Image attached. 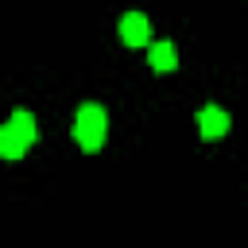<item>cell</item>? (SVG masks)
I'll list each match as a JSON object with an SVG mask.
<instances>
[{"instance_id": "7a4b0ae2", "label": "cell", "mask_w": 248, "mask_h": 248, "mask_svg": "<svg viewBox=\"0 0 248 248\" xmlns=\"http://www.w3.org/2000/svg\"><path fill=\"white\" fill-rule=\"evenodd\" d=\"M105 132H108V116H105V108L93 105V101H85V105L78 108V116H74V140H78V147L97 151V147L105 143Z\"/></svg>"}, {"instance_id": "5b68a950", "label": "cell", "mask_w": 248, "mask_h": 248, "mask_svg": "<svg viewBox=\"0 0 248 248\" xmlns=\"http://www.w3.org/2000/svg\"><path fill=\"white\" fill-rule=\"evenodd\" d=\"M147 62H151V70H174L178 66V50H174V43H167V39H159V43H151V50H147Z\"/></svg>"}, {"instance_id": "6da1fadb", "label": "cell", "mask_w": 248, "mask_h": 248, "mask_svg": "<svg viewBox=\"0 0 248 248\" xmlns=\"http://www.w3.org/2000/svg\"><path fill=\"white\" fill-rule=\"evenodd\" d=\"M35 140H39L35 116H31L27 108H16V112L8 116V124L0 128V155H4V159H19Z\"/></svg>"}, {"instance_id": "3957f363", "label": "cell", "mask_w": 248, "mask_h": 248, "mask_svg": "<svg viewBox=\"0 0 248 248\" xmlns=\"http://www.w3.org/2000/svg\"><path fill=\"white\" fill-rule=\"evenodd\" d=\"M198 132H202V140H221L229 132V112L217 108V105H205L198 112Z\"/></svg>"}, {"instance_id": "277c9868", "label": "cell", "mask_w": 248, "mask_h": 248, "mask_svg": "<svg viewBox=\"0 0 248 248\" xmlns=\"http://www.w3.org/2000/svg\"><path fill=\"white\" fill-rule=\"evenodd\" d=\"M147 31H151V23H147L143 12H124L120 16V39L128 46H143L147 43Z\"/></svg>"}]
</instances>
